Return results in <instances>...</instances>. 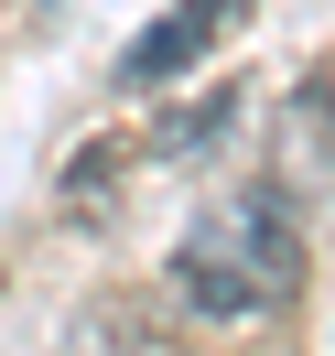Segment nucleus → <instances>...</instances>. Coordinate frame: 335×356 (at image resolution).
I'll list each match as a JSON object with an SVG mask.
<instances>
[{
  "mask_svg": "<svg viewBox=\"0 0 335 356\" xmlns=\"http://www.w3.org/2000/svg\"><path fill=\"white\" fill-rule=\"evenodd\" d=\"M238 22H249V0H173V11H162L130 54H119V76H130V87H173V76L205 65V54H217Z\"/></svg>",
  "mask_w": 335,
  "mask_h": 356,
  "instance_id": "obj_2",
  "label": "nucleus"
},
{
  "mask_svg": "<svg viewBox=\"0 0 335 356\" xmlns=\"http://www.w3.org/2000/svg\"><path fill=\"white\" fill-rule=\"evenodd\" d=\"M173 291L205 313V324H249V313L292 302V291H303V238H292V216L270 195H227L205 227H184Z\"/></svg>",
  "mask_w": 335,
  "mask_h": 356,
  "instance_id": "obj_1",
  "label": "nucleus"
}]
</instances>
